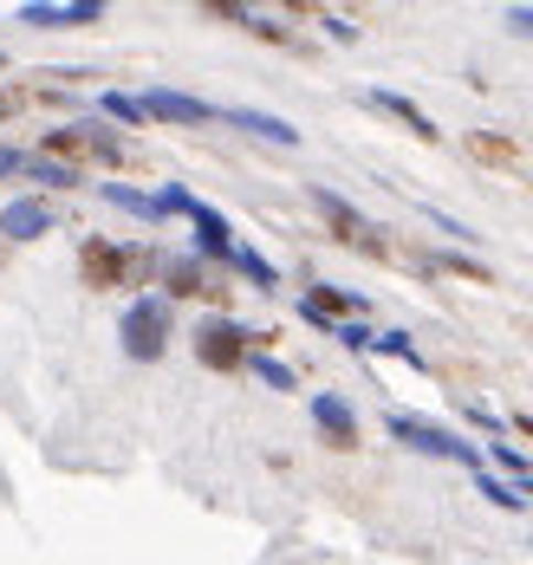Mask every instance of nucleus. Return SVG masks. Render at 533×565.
Here are the masks:
<instances>
[{
    "mask_svg": "<svg viewBox=\"0 0 533 565\" xmlns=\"http://www.w3.org/2000/svg\"><path fill=\"white\" fill-rule=\"evenodd\" d=\"M118 339H124V358H130V364H157V358L170 351V339H177L170 299H163V292H137L118 319Z\"/></svg>",
    "mask_w": 533,
    "mask_h": 565,
    "instance_id": "nucleus-1",
    "label": "nucleus"
},
{
    "mask_svg": "<svg viewBox=\"0 0 533 565\" xmlns=\"http://www.w3.org/2000/svg\"><path fill=\"white\" fill-rule=\"evenodd\" d=\"M143 117L150 124H215V105H202V98H189V92H177V85H150L143 92Z\"/></svg>",
    "mask_w": 533,
    "mask_h": 565,
    "instance_id": "nucleus-6",
    "label": "nucleus"
},
{
    "mask_svg": "<svg viewBox=\"0 0 533 565\" xmlns=\"http://www.w3.org/2000/svg\"><path fill=\"white\" fill-rule=\"evenodd\" d=\"M247 371L267 384V391H299V377H294V364H280V358H267V351H254L247 358Z\"/></svg>",
    "mask_w": 533,
    "mask_h": 565,
    "instance_id": "nucleus-20",
    "label": "nucleus"
},
{
    "mask_svg": "<svg viewBox=\"0 0 533 565\" xmlns=\"http://www.w3.org/2000/svg\"><path fill=\"white\" fill-rule=\"evenodd\" d=\"M20 175L40 182V189H78L85 182V170L78 163H60V157H20Z\"/></svg>",
    "mask_w": 533,
    "mask_h": 565,
    "instance_id": "nucleus-16",
    "label": "nucleus"
},
{
    "mask_svg": "<svg viewBox=\"0 0 533 565\" xmlns=\"http://www.w3.org/2000/svg\"><path fill=\"white\" fill-rule=\"evenodd\" d=\"M521 494H533V475H527V481H521Z\"/></svg>",
    "mask_w": 533,
    "mask_h": 565,
    "instance_id": "nucleus-34",
    "label": "nucleus"
},
{
    "mask_svg": "<svg viewBox=\"0 0 533 565\" xmlns=\"http://www.w3.org/2000/svg\"><path fill=\"white\" fill-rule=\"evenodd\" d=\"M0 65H7V58H0Z\"/></svg>",
    "mask_w": 533,
    "mask_h": 565,
    "instance_id": "nucleus-35",
    "label": "nucleus"
},
{
    "mask_svg": "<svg viewBox=\"0 0 533 565\" xmlns=\"http://www.w3.org/2000/svg\"><path fill=\"white\" fill-rule=\"evenodd\" d=\"M189 227H195V260H222L228 267V254H235V227L222 209H209V202H195L189 209Z\"/></svg>",
    "mask_w": 533,
    "mask_h": 565,
    "instance_id": "nucleus-9",
    "label": "nucleus"
},
{
    "mask_svg": "<svg viewBox=\"0 0 533 565\" xmlns=\"http://www.w3.org/2000/svg\"><path fill=\"white\" fill-rule=\"evenodd\" d=\"M228 267H235L241 280L254 286V292H280V267H274L267 254H254V247H241V241H235V254H228Z\"/></svg>",
    "mask_w": 533,
    "mask_h": 565,
    "instance_id": "nucleus-17",
    "label": "nucleus"
},
{
    "mask_svg": "<svg viewBox=\"0 0 533 565\" xmlns=\"http://www.w3.org/2000/svg\"><path fill=\"white\" fill-rule=\"evenodd\" d=\"M332 339L345 344V351H371V339H377V332H371V326H364V319H345V326H339V332H332Z\"/></svg>",
    "mask_w": 533,
    "mask_h": 565,
    "instance_id": "nucleus-26",
    "label": "nucleus"
},
{
    "mask_svg": "<svg viewBox=\"0 0 533 565\" xmlns=\"http://www.w3.org/2000/svg\"><path fill=\"white\" fill-rule=\"evenodd\" d=\"M53 222H60V215H53L46 195H20V202L0 209V234H7V241H40V234H53Z\"/></svg>",
    "mask_w": 533,
    "mask_h": 565,
    "instance_id": "nucleus-10",
    "label": "nucleus"
},
{
    "mask_svg": "<svg viewBox=\"0 0 533 565\" xmlns=\"http://www.w3.org/2000/svg\"><path fill=\"white\" fill-rule=\"evenodd\" d=\"M189 209H195V195H189L182 182H163V189H157V215H163V222H170V215H189Z\"/></svg>",
    "mask_w": 533,
    "mask_h": 565,
    "instance_id": "nucleus-24",
    "label": "nucleus"
},
{
    "mask_svg": "<svg viewBox=\"0 0 533 565\" xmlns=\"http://www.w3.org/2000/svg\"><path fill=\"white\" fill-rule=\"evenodd\" d=\"M78 267H85L92 286H124L130 280V254L111 247V241H85V247H78Z\"/></svg>",
    "mask_w": 533,
    "mask_h": 565,
    "instance_id": "nucleus-13",
    "label": "nucleus"
},
{
    "mask_svg": "<svg viewBox=\"0 0 533 565\" xmlns=\"http://www.w3.org/2000/svg\"><path fill=\"white\" fill-rule=\"evenodd\" d=\"M481 461H494L501 475H514V481H527V455L514 449V443H501V436L488 443V455H481Z\"/></svg>",
    "mask_w": 533,
    "mask_h": 565,
    "instance_id": "nucleus-22",
    "label": "nucleus"
},
{
    "mask_svg": "<svg viewBox=\"0 0 533 565\" xmlns=\"http://www.w3.org/2000/svg\"><path fill=\"white\" fill-rule=\"evenodd\" d=\"M384 429H391V443H404L416 455H436V461H462L481 475V449H475L469 436H456V429H443V423H429V416H411V409H391L384 416Z\"/></svg>",
    "mask_w": 533,
    "mask_h": 565,
    "instance_id": "nucleus-2",
    "label": "nucleus"
},
{
    "mask_svg": "<svg viewBox=\"0 0 533 565\" xmlns=\"http://www.w3.org/2000/svg\"><path fill=\"white\" fill-rule=\"evenodd\" d=\"M209 292H222V286L209 280V260H170L163 267V299H209Z\"/></svg>",
    "mask_w": 533,
    "mask_h": 565,
    "instance_id": "nucleus-15",
    "label": "nucleus"
},
{
    "mask_svg": "<svg viewBox=\"0 0 533 565\" xmlns=\"http://www.w3.org/2000/svg\"><path fill=\"white\" fill-rule=\"evenodd\" d=\"M371 351H384V358H404V364H416V371H423V351L411 344V332H377V339H371Z\"/></svg>",
    "mask_w": 533,
    "mask_h": 565,
    "instance_id": "nucleus-23",
    "label": "nucleus"
},
{
    "mask_svg": "<svg viewBox=\"0 0 533 565\" xmlns=\"http://www.w3.org/2000/svg\"><path fill=\"white\" fill-rule=\"evenodd\" d=\"M299 306H312V312H319V319H332V326H345V319H364V299H358V292H345V286H332V280H312Z\"/></svg>",
    "mask_w": 533,
    "mask_h": 565,
    "instance_id": "nucleus-14",
    "label": "nucleus"
},
{
    "mask_svg": "<svg viewBox=\"0 0 533 565\" xmlns=\"http://www.w3.org/2000/svg\"><path fill=\"white\" fill-rule=\"evenodd\" d=\"M508 26H514V33H527V40H533V7H508Z\"/></svg>",
    "mask_w": 533,
    "mask_h": 565,
    "instance_id": "nucleus-32",
    "label": "nucleus"
},
{
    "mask_svg": "<svg viewBox=\"0 0 533 565\" xmlns=\"http://www.w3.org/2000/svg\"><path fill=\"white\" fill-rule=\"evenodd\" d=\"M20 111H26V92H20V85H0V124L20 117Z\"/></svg>",
    "mask_w": 533,
    "mask_h": 565,
    "instance_id": "nucleus-30",
    "label": "nucleus"
},
{
    "mask_svg": "<svg viewBox=\"0 0 533 565\" xmlns=\"http://www.w3.org/2000/svg\"><path fill=\"white\" fill-rule=\"evenodd\" d=\"M436 267H443V274H462V280H475V286H494V274H488V267H475V260H462V254H443Z\"/></svg>",
    "mask_w": 533,
    "mask_h": 565,
    "instance_id": "nucleus-25",
    "label": "nucleus"
},
{
    "mask_svg": "<svg viewBox=\"0 0 533 565\" xmlns=\"http://www.w3.org/2000/svg\"><path fill=\"white\" fill-rule=\"evenodd\" d=\"M475 488H481V494H488L494 508H508V513H521V508H527V494H514V481H501V475H488V468L475 475Z\"/></svg>",
    "mask_w": 533,
    "mask_h": 565,
    "instance_id": "nucleus-21",
    "label": "nucleus"
},
{
    "mask_svg": "<svg viewBox=\"0 0 533 565\" xmlns=\"http://www.w3.org/2000/svg\"><path fill=\"white\" fill-rule=\"evenodd\" d=\"M260 339H267V332H247L241 319L215 312V319L195 326V358H202L209 371H247V358H254V344Z\"/></svg>",
    "mask_w": 533,
    "mask_h": 565,
    "instance_id": "nucleus-3",
    "label": "nucleus"
},
{
    "mask_svg": "<svg viewBox=\"0 0 533 565\" xmlns=\"http://www.w3.org/2000/svg\"><path fill=\"white\" fill-rule=\"evenodd\" d=\"M46 157H60V163H72V157H98V163H124V137H111V124H65V130H53L46 137Z\"/></svg>",
    "mask_w": 533,
    "mask_h": 565,
    "instance_id": "nucleus-4",
    "label": "nucleus"
},
{
    "mask_svg": "<svg viewBox=\"0 0 533 565\" xmlns=\"http://www.w3.org/2000/svg\"><path fill=\"white\" fill-rule=\"evenodd\" d=\"M105 20V0H26L20 7V26H46V33H60V26H98Z\"/></svg>",
    "mask_w": 533,
    "mask_h": 565,
    "instance_id": "nucleus-5",
    "label": "nucleus"
},
{
    "mask_svg": "<svg viewBox=\"0 0 533 565\" xmlns=\"http://www.w3.org/2000/svg\"><path fill=\"white\" fill-rule=\"evenodd\" d=\"M312 209L332 222V234H339V241H352V247H377V227L364 222V215H358L345 195H332L326 182H312Z\"/></svg>",
    "mask_w": 533,
    "mask_h": 565,
    "instance_id": "nucleus-7",
    "label": "nucleus"
},
{
    "mask_svg": "<svg viewBox=\"0 0 533 565\" xmlns=\"http://www.w3.org/2000/svg\"><path fill=\"white\" fill-rule=\"evenodd\" d=\"M429 222L443 227V234H449V241H481V234H475L469 222H456V215H443V209H429Z\"/></svg>",
    "mask_w": 533,
    "mask_h": 565,
    "instance_id": "nucleus-28",
    "label": "nucleus"
},
{
    "mask_svg": "<svg viewBox=\"0 0 533 565\" xmlns=\"http://www.w3.org/2000/svg\"><path fill=\"white\" fill-rule=\"evenodd\" d=\"M98 117H111L124 130H143L150 117H143V98H130V92H98Z\"/></svg>",
    "mask_w": 533,
    "mask_h": 565,
    "instance_id": "nucleus-19",
    "label": "nucleus"
},
{
    "mask_svg": "<svg viewBox=\"0 0 533 565\" xmlns=\"http://www.w3.org/2000/svg\"><path fill=\"white\" fill-rule=\"evenodd\" d=\"M319 26H326V40H339V46H352V40H358V26L345 20V13H326Z\"/></svg>",
    "mask_w": 533,
    "mask_h": 565,
    "instance_id": "nucleus-29",
    "label": "nucleus"
},
{
    "mask_svg": "<svg viewBox=\"0 0 533 565\" xmlns=\"http://www.w3.org/2000/svg\"><path fill=\"white\" fill-rule=\"evenodd\" d=\"M228 124L235 130H247V137H260V143H280V150H299V130L287 124V117H274V111H254V105H228Z\"/></svg>",
    "mask_w": 533,
    "mask_h": 565,
    "instance_id": "nucleus-12",
    "label": "nucleus"
},
{
    "mask_svg": "<svg viewBox=\"0 0 533 565\" xmlns=\"http://www.w3.org/2000/svg\"><path fill=\"white\" fill-rule=\"evenodd\" d=\"M364 105H371V111H384V117H397V124H404L411 137H423V143H436V137H443V130H436V117L423 111V105H411L404 92H384V85H377V92H364Z\"/></svg>",
    "mask_w": 533,
    "mask_h": 565,
    "instance_id": "nucleus-11",
    "label": "nucleus"
},
{
    "mask_svg": "<svg viewBox=\"0 0 533 565\" xmlns=\"http://www.w3.org/2000/svg\"><path fill=\"white\" fill-rule=\"evenodd\" d=\"M98 195H105L111 209H124V215H137V222H163V215H157V195H143V189H130V182H105Z\"/></svg>",
    "mask_w": 533,
    "mask_h": 565,
    "instance_id": "nucleus-18",
    "label": "nucleus"
},
{
    "mask_svg": "<svg viewBox=\"0 0 533 565\" xmlns=\"http://www.w3.org/2000/svg\"><path fill=\"white\" fill-rule=\"evenodd\" d=\"M514 429H521V436H533V416H514Z\"/></svg>",
    "mask_w": 533,
    "mask_h": 565,
    "instance_id": "nucleus-33",
    "label": "nucleus"
},
{
    "mask_svg": "<svg viewBox=\"0 0 533 565\" xmlns=\"http://www.w3.org/2000/svg\"><path fill=\"white\" fill-rule=\"evenodd\" d=\"M475 157H488V163H514V143H501V137H475Z\"/></svg>",
    "mask_w": 533,
    "mask_h": 565,
    "instance_id": "nucleus-27",
    "label": "nucleus"
},
{
    "mask_svg": "<svg viewBox=\"0 0 533 565\" xmlns=\"http://www.w3.org/2000/svg\"><path fill=\"white\" fill-rule=\"evenodd\" d=\"M20 157H26V150H13V143H0V182H7V175H20Z\"/></svg>",
    "mask_w": 533,
    "mask_h": 565,
    "instance_id": "nucleus-31",
    "label": "nucleus"
},
{
    "mask_svg": "<svg viewBox=\"0 0 533 565\" xmlns=\"http://www.w3.org/2000/svg\"><path fill=\"white\" fill-rule=\"evenodd\" d=\"M306 409H312V423H319V436H326L332 449H358V409L339 391H319Z\"/></svg>",
    "mask_w": 533,
    "mask_h": 565,
    "instance_id": "nucleus-8",
    "label": "nucleus"
}]
</instances>
